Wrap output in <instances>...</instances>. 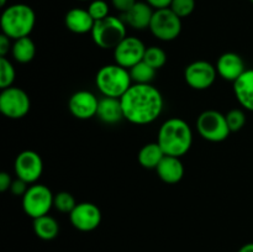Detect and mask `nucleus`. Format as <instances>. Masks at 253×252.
Returning a JSON list of instances; mask_svg holds the SVG:
<instances>
[{"label": "nucleus", "instance_id": "14", "mask_svg": "<svg viewBox=\"0 0 253 252\" xmlns=\"http://www.w3.org/2000/svg\"><path fill=\"white\" fill-rule=\"evenodd\" d=\"M98 96L90 90H78L68 100L69 113L78 120H89L96 116L99 106Z\"/></svg>", "mask_w": 253, "mask_h": 252}, {"label": "nucleus", "instance_id": "9", "mask_svg": "<svg viewBox=\"0 0 253 252\" xmlns=\"http://www.w3.org/2000/svg\"><path fill=\"white\" fill-rule=\"evenodd\" d=\"M31 109L30 96L19 86L1 89L0 93V111L7 119L19 120L25 118Z\"/></svg>", "mask_w": 253, "mask_h": 252}, {"label": "nucleus", "instance_id": "36", "mask_svg": "<svg viewBox=\"0 0 253 252\" xmlns=\"http://www.w3.org/2000/svg\"><path fill=\"white\" fill-rule=\"evenodd\" d=\"M237 252H253V242L245 244Z\"/></svg>", "mask_w": 253, "mask_h": 252}, {"label": "nucleus", "instance_id": "2", "mask_svg": "<svg viewBox=\"0 0 253 252\" xmlns=\"http://www.w3.org/2000/svg\"><path fill=\"white\" fill-rule=\"evenodd\" d=\"M158 145L166 156L182 157L193 145V131L189 124L180 118H170L161 125L157 135Z\"/></svg>", "mask_w": 253, "mask_h": 252}, {"label": "nucleus", "instance_id": "18", "mask_svg": "<svg viewBox=\"0 0 253 252\" xmlns=\"http://www.w3.org/2000/svg\"><path fill=\"white\" fill-rule=\"evenodd\" d=\"M158 177L167 184H177L184 177V166L179 157L165 156L156 168Z\"/></svg>", "mask_w": 253, "mask_h": 252}, {"label": "nucleus", "instance_id": "19", "mask_svg": "<svg viewBox=\"0 0 253 252\" xmlns=\"http://www.w3.org/2000/svg\"><path fill=\"white\" fill-rule=\"evenodd\" d=\"M234 94L245 110L253 113V68L246 69L245 73L234 82Z\"/></svg>", "mask_w": 253, "mask_h": 252}, {"label": "nucleus", "instance_id": "33", "mask_svg": "<svg viewBox=\"0 0 253 252\" xmlns=\"http://www.w3.org/2000/svg\"><path fill=\"white\" fill-rule=\"evenodd\" d=\"M12 40L6 35H0V57H6L7 53H11Z\"/></svg>", "mask_w": 253, "mask_h": 252}, {"label": "nucleus", "instance_id": "23", "mask_svg": "<svg viewBox=\"0 0 253 252\" xmlns=\"http://www.w3.org/2000/svg\"><path fill=\"white\" fill-rule=\"evenodd\" d=\"M11 56L17 63H30L35 58V56H36V46H35V42L30 39V36L15 40L12 42Z\"/></svg>", "mask_w": 253, "mask_h": 252}, {"label": "nucleus", "instance_id": "29", "mask_svg": "<svg viewBox=\"0 0 253 252\" xmlns=\"http://www.w3.org/2000/svg\"><path fill=\"white\" fill-rule=\"evenodd\" d=\"M88 11L94 19V21H99V20L105 19L110 15L109 14L110 7L105 0H91V1H89Z\"/></svg>", "mask_w": 253, "mask_h": 252}, {"label": "nucleus", "instance_id": "17", "mask_svg": "<svg viewBox=\"0 0 253 252\" xmlns=\"http://www.w3.org/2000/svg\"><path fill=\"white\" fill-rule=\"evenodd\" d=\"M94 24L95 21L90 16L88 9L73 7V9L68 10L64 16V25L67 29L77 35H85L91 32Z\"/></svg>", "mask_w": 253, "mask_h": 252}, {"label": "nucleus", "instance_id": "22", "mask_svg": "<svg viewBox=\"0 0 253 252\" xmlns=\"http://www.w3.org/2000/svg\"><path fill=\"white\" fill-rule=\"evenodd\" d=\"M34 231L39 239L43 241H52L59 234V224L49 214L34 219Z\"/></svg>", "mask_w": 253, "mask_h": 252}, {"label": "nucleus", "instance_id": "32", "mask_svg": "<svg viewBox=\"0 0 253 252\" xmlns=\"http://www.w3.org/2000/svg\"><path fill=\"white\" fill-rule=\"evenodd\" d=\"M136 0H111V4L115 7L118 11H120L121 14H125L127 12L133 5L136 4Z\"/></svg>", "mask_w": 253, "mask_h": 252}, {"label": "nucleus", "instance_id": "15", "mask_svg": "<svg viewBox=\"0 0 253 252\" xmlns=\"http://www.w3.org/2000/svg\"><path fill=\"white\" fill-rule=\"evenodd\" d=\"M217 76L226 82H236L246 71L245 61L240 54L235 52H225L217 58L216 64Z\"/></svg>", "mask_w": 253, "mask_h": 252}, {"label": "nucleus", "instance_id": "37", "mask_svg": "<svg viewBox=\"0 0 253 252\" xmlns=\"http://www.w3.org/2000/svg\"><path fill=\"white\" fill-rule=\"evenodd\" d=\"M6 2H7V0H0V6L5 7L6 6Z\"/></svg>", "mask_w": 253, "mask_h": 252}, {"label": "nucleus", "instance_id": "35", "mask_svg": "<svg viewBox=\"0 0 253 252\" xmlns=\"http://www.w3.org/2000/svg\"><path fill=\"white\" fill-rule=\"evenodd\" d=\"M148 5L153 7L155 10L158 9H166V7H169L172 4V0H145Z\"/></svg>", "mask_w": 253, "mask_h": 252}, {"label": "nucleus", "instance_id": "4", "mask_svg": "<svg viewBox=\"0 0 253 252\" xmlns=\"http://www.w3.org/2000/svg\"><path fill=\"white\" fill-rule=\"evenodd\" d=\"M130 71L119 64H106L98 71L95 85L103 96L120 99L132 85Z\"/></svg>", "mask_w": 253, "mask_h": 252}, {"label": "nucleus", "instance_id": "39", "mask_svg": "<svg viewBox=\"0 0 253 252\" xmlns=\"http://www.w3.org/2000/svg\"><path fill=\"white\" fill-rule=\"evenodd\" d=\"M250 1H251V2H252V4H253V0H250Z\"/></svg>", "mask_w": 253, "mask_h": 252}, {"label": "nucleus", "instance_id": "16", "mask_svg": "<svg viewBox=\"0 0 253 252\" xmlns=\"http://www.w3.org/2000/svg\"><path fill=\"white\" fill-rule=\"evenodd\" d=\"M153 12H155V9L151 5H148L147 2L137 1L127 12L123 14L121 19L124 20L126 26L142 31V30L150 27Z\"/></svg>", "mask_w": 253, "mask_h": 252}, {"label": "nucleus", "instance_id": "20", "mask_svg": "<svg viewBox=\"0 0 253 252\" xmlns=\"http://www.w3.org/2000/svg\"><path fill=\"white\" fill-rule=\"evenodd\" d=\"M96 116L108 125H114V124H118L121 120H124L123 106H121L120 99L109 98V96L100 98Z\"/></svg>", "mask_w": 253, "mask_h": 252}, {"label": "nucleus", "instance_id": "25", "mask_svg": "<svg viewBox=\"0 0 253 252\" xmlns=\"http://www.w3.org/2000/svg\"><path fill=\"white\" fill-rule=\"evenodd\" d=\"M143 61L150 64L151 67L158 71L167 63V53L163 48L158 46H151L146 48Z\"/></svg>", "mask_w": 253, "mask_h": 252}, {"label": "nucleus", "instance_id": "34", "mask_svg": "<svg viewBox=\"0 0 253 252\" xmlns=\"http://www.w3.org/2000/svg\"><path fill=\"white\" fill-rule=\"evenodd\" d=\"M12 178L11 175L7 172H1L0 173V192L5 193L7 190H10V187L12 184Z\"/></svg>", "mask_w": 253, "mask_h": 252}, {"label": "nucleus", "instance_id": "11", "mask_svg": "<svg viewBox=\"0 0 253 252\" xmlns=\"http://www.w3.org/2000/svg\"><path fill=\"white\" fill-rule=\"evenodd\" d=\"M14 172L16 178L25 180L30 185L35 184L43 173V161L35 151L25 150L15 158Z\"/></svg>", "mask_w": 253, "mask_h": 252}, {"label": "nucleus", "instance_id": "5", "mask_svg": "<svg viewBox=\"0 0 253 252\" xmlns=\"http://www.w3.org/2000/svg\"><path fill=\"white\" fill-rule=\"evenodd\" d=\"M94 43L103 49H114L126 36V24L121 17L109 15L103 20L95 21L90 32Z\"/></svg>", "mask_w": 253, "mask_h": 252}, {"label": "nucleus", "instance_id": "12", "mask_svg": "<svg viewBox=\"0 0 253 252\" xmlns=\"http://www.w3.org/2000/svg\"><path fill=\"white\" fill-rule=\"evenodd\" d=\"M147 47L136 36H126L114 51V61L116 64L126 69L132 68L141 61H143Z\"/></svg>", "mask_w": 253, "mask_h": 252}, {"label": "nucleus", "instance_id": "3", "mask_svg": "<svg viewBox=\"0 0 253 252\" xmlns=\"http://www.w3.org/2000/svg\"><path fill=\"white\" fill-rule=\"evenodd\" d=\"M35 24L36 14L34 9L30 5L22 2L6 6L0 17L1 34L6 35L12 41L22 37H29L34 31Z\"/></svg>", "mask_w": 253, "mask_h": 252}, {"label": "nucleus", "instance_id": "7", "mask_svg": "<svg viewBox=\"0 0 253 252\" xmlns=\"http://www.w3.org/2000/svg\"><path fill=\"white\" fill-rule=\"evenodd\" d=\"M197 130L209 142H222L231 133L226 116L217 110L203 111L197 119Z\"/></svg>", "mask_w": 253, "mask_h": 252}, {"label": "nucleus", "instance_id": "26", "mask_svg": "<svg viewBox=\"0 0 253 252\" xmlns=\"http://www.w3.org/2000/svg\"><path fill=\"white\" fill-rule=\"evenodd\" d=\"M15 78H16V71L14 64L6 57H0V88L6 89L12 86Z\"/></svg>", "mask_w": 253, "mask_h": 252}, {"label": "nucleus", "instance_id": "8", "mask_svg": "<svg viewBox=\"0 0 253 252\" xmlns=\"http://www.w3.org/2000/svg\"><path fill=\"white\" fill-rule=\"evenodd\" d=\"M148 29L160 41H174L182 32V19L169 7L155 10Z\"/></svg>", "mask_w": 253, "mask_h": 252}, {"label": "nucleus", "instance_id": "38", "mask_svg": "<svg viewBox=\"0 0 253 252\" xmlns=\"http://www.w3.org/2000/svg\"><path fill=\"white\" fill-rule=\"evenodd\" d=\"M78 1H91V0H78Z\"/></svg>", "mask_w": 253, "mask_h": 252}, {"label": "nucleus", "instance_id": "28", "mask_svg": "<svg viewBox=\"0 0 253 252\" xmlns=\"http://www.w3.org/2000/svg\"><path fill=\"white\" fill-rule=\"evenodd\" d=\"M225 116H226L227 125L231 132H237L246 125V113L242 109H231L225 114Z\"/></svg>", "mask_w": 253, "mask_h": 252}, {"label": "nucleus", "instance_id": "31", "mask_svg": "<svg viewBox=\"0 0 253 252\" xmlns=\"http://www.w3.org/2000/svg\"><path fill=\"white\" fill-rule=\"evenodd\" d=\"M29 187H30L29 183L20 179V178H16V179L12 180V184L11 187H10V192H11L12 195H15V197L22 198L25 195V193L27 192V189H29Z\"/></svg>", "mask_w": 253, "mask_h": 252}, {"label": "nucleus", "instance_id": "1", "mask_svg": "<svg viewBox=\"0 0 253 252\" xmlns=\"http://www.w3.org/2000/svg\"><path fill=\"white\" fill-rule=\"evenodd\" d=\"M124 119L133 125H148L163 113L165 99L152 84H135L120 98Z\"/></svg>", "mask_w": 253, "mask_h": 252}, {"label": "nucleus", "instance_id": "27", "mask_svg": "<svg viewBox=\"0 0 253 252\" xmlns=\"http://www.w3.org/2000/svg\"><path fill=\"white\" fill-rule=\"evenodd\" d=\"M77 204L78 203L76 202V198L69 192H58L57 194H54L53 208L57 211L63 212V214H71Z\"/></svg>", "mask_w": 253, "mask_h": 252}, {"label": "nucleus", "instance_id": "24", "mask_svg": "<svg viewBox=\"0 0 253 252\" xmlns=\"http://www.w3.org/2000/svg\"><path fill=\"white\" fill-rule=\"evenodd\" d=\"M128 71H130L132 83L135 84H152L156 73H157V71L148 63H146L145 61H141L140 63L133 66Z\"/></svg>", "mask_w": 253, "mask_h": 252}, {"label": "nucleus", "instance_id": "6", "mask_svg": "<svg viewBox=\"0 0 253 252\" xmlns=\"http://www.w3.org/2000/svg\"><path fill=\"white\" fill-rule=\"evenodd\" d=\"M54 194L47 185L41 183L31 184L22 197V209L31 219L49 214L53 208Z\"/></svg>", "mask_w": 253, "mask_h": 252}, {"label": "nucleus", "instance_id": "10", "mask_svg": "<svg viewBox=\"0 0 253 252\" xmlns=\"http://www.w3.org/2000/svg\"><path fill=\"white\" fill-rule=\"evenodd\" d=\"M217 77L216 67L208 61H194L184 69V81L194 90H207L215 83Z\"/></svg>", "mask_w": 253, "mask_h": 252}, {"label": "nucleus", "instance_id": "30", "mask_svg": "<svg viewBox=\"0 0 253 252\" xmlns=\"http://www.w3.org/2000/svg\"><path fill=\"white\" fill-rule=\"evenodd\" d=\"M169 9L180 19L188 17L195 9V0H172Z\"/></svg>", "mask_w": 253, "mask_h": 252}, {"label": "nucleus", "instance_id": "21", "mask_svg": "<svg viewBox=\"0 0 253 252\" xmlns=\"http://www.w3.org/2000/svg\"><path fill=\"white\" fill-rule=\"evenodd\" d=\"M165 156L166 153L163 152L158 142H150L141 147V150L138 151L137 160L138 163L146 169H156Z\"/></svg>", "mask_w": 253, "mask_h": 252}, {"label": "nucleus", "instance_id": "13", "mask_svg": "<svg viewBox=\"0 0 253 252\" xmlns=\"http://www.w3.org/2000/svg\"><path fill=\"white\" fill-rule=\"evenodd\" d=\"M101 219L103 215L98 205L89 202L78 203L69 214L71 224L74 229L82 232H90L98 229L101 224Z\"/></svg>", "mask_w": 253, "mask_h": 252}]
</instances>
